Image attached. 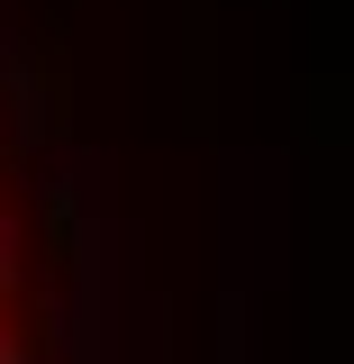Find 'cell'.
<instances>
[{
	"mask_svg": "<svg viewBox=\"0 0 354 364\" xmlns=\"http://www.w3.org/2000/svg\"><path fill=\"white\" fill-rule=\"evenodd\" d=\"M64 210L37 164V136L0 82V364H64L73 291H64Z\"/></svg>",
	"mask_w": 354,
	"mask_h": 364,
	"instance_id": "cell-1",
	"label": "cell"
}]
</instances>
